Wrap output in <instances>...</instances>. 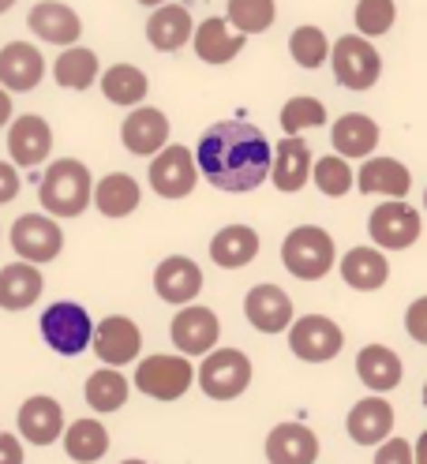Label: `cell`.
I'll return each mask as SVG.
<instances>
[{"label": "cell", "mask_w": 427, "mask_h": 464, "mask_svg": "<svg viewBox=\"0 0 427 464\" xmlns=\"http://www.w3.org/2000/svg\"><path fill=\"white\" fill-rule=\"evenodd\" d=\"M199 172L218 188V191H255L263 180H270L274 169V147L263 135V128H255L251 121H221L203 131L195 147Z\"/></svg>", "instance_id": "6da1fadb"}, {"label": "cell", "mask_w": 427, "mask_h": 464, "mask_svg": "<svg viewBox=\"0 0 427 464\" xmlns=\"http://www.w3.org/2000/svg\"><path fill=\"white\" fill-rule=\"evenodd\" d=\"M38 202L45 207V214H53V218H79L94 202V177H91V169L82 161H75V158L53 161L45 169L42 184H38Z\"/></svg>", "instance_id": "7a4b0ae2"}, {"label": "cell", "mask_w": 427, "mask_h": 464, "mask_svg": "<svg viewBox=\"0 0 427 464\" xmlns=\"http://www.w3.org/2000/svg\"><path fill=\"white\" fill-rule=\"evenodd\" d=\"M281 263L296 281H323L337 266L334 237L319 225H300L281 240Z\"/></svg>", "instance_id": "3957f363"}, {"label": "cell", "mask_w": 427, "mask_h": 464, "mask_svg": "<svg viewBox=\"0 0 427 464\" xmlns=\"http://www.w3.org/2000/svg\"><path fill=\"white\" fill-rule=\"evenodd\" d=\"M42 337L56 356H79L94 344V318L75 300H56L38 318Z\"/></svg>", "instance_id": "277c9868"}, {"label": "cell", "mask_w": 427, "mask_h": 464, "mask_svg": "<svg viewBox=\"0 0 427 464\" xmlns=\"http://www.w3.org/2000/svg\"><path fill=\"white\" fill-rule=\"evenodd\" d=\"M330 64H334V79L345 86V91H372L383 75V56L372 45V38H364V34L337 38Z\"/></svg>", "instance_id": "5b68a950"}, {"label": "cell", "mask_w": 427, "mask_h": 464, "mask_svg": "<svg viewBox=\"0 0 427 464\" xmlns=\"http://www.w3.org/2000/svg\"><path fill=\"white\" fill-rule=\"evenodd\" d=\"M195 379H199V371L191 367V360L188 356H173V353L147 356L135 367L139 393H147L154 401H180L191 390Z\"/></svg>", "instance_id": "8992f818"}, {"label": "cell", "mask_w": 427, "mask_h": 464, "mask_svg": "<svg viewBox=\"0 0 427 464\" xmlns=\"http://www.w3.org/2000/svg\"><path fill=\"white\" fill-rule=\"evenodd\" d=\"M199 386L210 401H237L251 386V360L240 348H214L199 367Z\"/></svg>", "instance_id": "52a82bcc"}, {"label": "cell", "mask_w": 427, "mask_h": 464, "mask_svg": "<svg viewBox=\"0 0 427 464\" xmlns=\"http://www.w3.org/2000/svg\"><path fill=\"white\" fill-rule=\"evenodd\" d=\"M423 232V221H420V210L409 207V202L393 198V202H379L367 218V237L375 240V247L383 251H405L420 240Z\"/></svg>", "instance_id": "ba28073f"}, {"label": "cell", "mask_w": 427, "mask_h": 464, "mask_svg": "<svg viewBox=\"0 0 427 464\" xmlns=\"http://www.w3.org/2000/svg\"><path fill=\"white\" fill-rule=\"evenodd\" d=\"M8 240L23 263H53L64 251V228L53 214H23L12 221Z\"/></svg>", "instance_id": "9c48e42d"}, {"label": "cell", "mask_w": 427, "mask_h": 464, "mask_svg": "<svg viewBox=\"0 0 427 464\" xmlns=\"http://www.w3.org/2000/svg\"><path fill=\"white\" fill-rule=\"evenodd\" d=\"M341 344H345V334L326 314H304L289 330V348L304 363H330L341 353Z\"/></svg>", "instance_id": "30bf717a"}, {"label": "cell", "mask_w": 427, "mask_h": 464, "mask_svg": "<svg viewBox=\"0 0 427 464\" xmlns=\"http://www.w3.org/2000/svg\"><path fill=\"white\" fill-rule=\"evenodd\" d=\"M150 188L161 198H184L199 184V158L188 147H165L158 158H150Z\"/></svg>", "instance_id": "8fae6325"}, {"label": "cell", "mask_w": 427, "mask_h": 464, "mask_svg": "<svg viewBox=\"0 0 427 464\" xmlns=\"http://www.w3.org/2000/svg\"><path fill=\"white\" fill-rule=\"evenodd\" d=\"M169 337H173V344L180 348V356H210L218 348V337H221V323H218V314L210 307L188 304L173 318Z\"/></svg>", "instance_id": "7c38bea8"}, {"label": "cell", "mask_w": 427, "mask_h": 464, "mask_svg": "<svg viewBox=\"0 0 427 464\" xmlns=\"http://www.w3.org/2000/svg\"><path fill=\"white\" fill-rule=\"evenodd\" d=\"M121 142L135 158H158L169 147V116L154 105H139L124 116Z\"/></svg>", "instance_id": "4fadbf2b"}, {"label": "cell", "mask_w": 427, "mask_h": 464, "mask_svg": "<svg viewBox=\"0 0 427 464\" xmlns=\"http://www.w3.org/2000/svg\"><path fill=\"white\" fill-rule=\"evenodd\" d=\"M94 356L105 363V367H124L139 356L142 348V334L139 326L131 323L128 314H109L94 326Z\"/></svg>", "instance_id": "5bb4252c"}, {"label": "cell", "mask_w": 427, "mask_h": 464, "mask_svg": "<svg viewBox=\"0 0 427 464\" xmlns=\"http://www.w3.org/2000/svg\"><path fill=\"white\" fill-rule=\"evenodd\" d=\"M244 314L259 334H285L293 330V300L277 285H255L244 296Z\"/></svg>", "instance_id": "9a60e30c"}, {"label": "cell", "mask_w": 427, "mask_h": 464, "mask_svg": "<svg viewBox=\"0 0 427 464\" xmlns=\"http://www.w3.org/2000/svg\"><path fill=\"white\" fill-rule=\"evenodd\" d=\"M45 75V56L31 42H8L0 49V86L15 94H31Z\"/></svg>", "instance_id": "2e32d148"}, {"label": "cell", "mask_w": 427, "mask_h": 464, "mask_svg": "<svg viewBox=\"0 0 427 464\" xmlns=\"http://www.w3.org/2000/svg\"><path fill=\"white\" fill-rule=\"evenodd\" d=\"M154 293L165 304L188 307L199 293H203V270H199V263H191L188 255H169L154 270Z\"/></svg>", "instance_id": "e0dca14e"}, {"label": "cell", "mask_w": 427, "mask_h": 464, "mask_svg": "<svg viewBox=\"0 0 427 464\" xmlns=\"http://www.w3.org/2000/svg\"><path fill=\"white\" fill-rule=\"evenodd\" d=\"M49 150H53V128L42 121V116H34V112L15 116L12 128H8V154H12V161L19 169H34V165H42L49 158Z\"/></svg>", "instance_id": "ac0fdd59"}, {"label": "cell", "mask_w": 427, "mask_h": 464, "mask_svg": "<svg viewBox=\"0 0 427 464\" xmlns=\"http://www.w3.org/2000/svg\"><path fill=\"white\" fill-rule=\"evenodd\" d=\"M311 172H315V161H311L307 142L300 135H285L274 147V169H270L274 188L285 195H296L311 180Z\"/></svg>", "instance_id": "d6986e66"}, {"label": "cell", "mask_w": 427, "mask_h": 464, "mask_svg": "<svg viewBox=\"0 0 427 464\" xmlns=\"http://www.w3.org/2000/svg\"><path fill=\"white\" fill-rule=\"evenodd\" d=\"M19 430H23V439L34 442V446H53L56 439H64L68 427H64L61 401H53L45 393L26 397L23 409H19Z\"/></svg>", "instance_id": "ffe728a7"}, {"label": "cell", "mask_w": 427, "mask_h": 464, "mask_svg": "<svg viewBox=\"0 0 427 464\" xmlns=\"http://www.w3.org/2000/svg\"><path fill=\"white\" fill-rule=\"evenodd\" d=\"M345 430L356 446H383L390 442L393 430V404L386 397H364L353 404V412L345 420Z\"/></svg>", "instance_id": "44dd1931"}, {"label": "cell", "mask_w": 427, "mask_h": 464, "mask_svg": "<svg viewBox=\"0 0 427 464\" xmlns=\"http://www.w3.org/2000/svg\"><path fill=\"white\" fill-rule=\"evenodd\" d=\"M26 26H31L42 42H53V45H75L82 34L79 12L61 5V0H42V5H34L31 15H26Z\"/></svg>", "instance_id": "7402d4cb"}, {"label": "cell", "mask_w": 427, "mask_h": 464, "mask_svg": "<svg viewBox=\"0 0 427 464\" xmlns=\"http://www.w3.org/2000/svg\"><path fill=\"white\" fill-rule=\"evenodd\" d=\"M319 439L304 423H277L267 434V460L270 464H315Z\"/></svg>", "instance_id": "603a6c76"}, {"label": "cell", "mask_w": 427, "mask_h": 464, "mask_svg": "<svg viewBox=\"0 0 427 464\" xmlns=\"http://www.w3.org/2000/svg\"><path fill=\"white\" fill-rule=\"evenodd\" d=\"M244 38L247 34H237L229 26V19L210 15V19H203L195 26V42L191 45H195V56L203 64H229L244 53Z\"/></svg>", "instance_id": "cb8c5ba5"}, {"label": "cell", "mask_w": 427, "mask_h": 464, "mask_svg": "<svg viewBox=\"0 0 427 464\" xmlns=\"http://www.w3.org/2000/svg\"><path fill=\"white\" fill-rule=\"evenodd\" d=\"M356 374H360V382L372 390V393H390L402 386V356L393 353V348L386 344H364L360 348V356H356Z\"/></svg>", "instance_id": "d4e9b609"}, {"label": "cell", "mask_w": 427, "mask_h": 464, "mask_svg": "<svg viewBox=\"0 0 427 464\" xmlns=\"http://www.w3.org/2000/svg\"><path fill=\"white\" fill-rule=\"evenodd\" d=\"M337 270H341V281L356 288V293H375V288L390 281V263L383 247H353L337 263Z\"/></svg>", "instance_id": "484cf974"}, {"label": "cell", "mask_w": 427, "mask_h": 464, "mask_svg": "<svg viewBox=\"0 0 427 464\" xmlns=\"http://www.w3.org/2000/svg\"><path fill=\"white\" fill-rule=\"evenodd\" d=\"M356 188L364 195H386V198H405L412 188V172L397 158H367L356 172Z\"/></svg>", "instance_id": "4316f807"}, {"label": "cell", "mask_w": 427, "mask_h": 464, "mask_svg": "<svg viewBox=\"0 0 427 464\" xmlns=\"http://www.w3.org/2000/svg\"><path fill=\"white\" fill-rule=\"evenodd\" d=\"M147 42L161 53H177L184 49L188 42H195V23H191V12L184 5H165V8H154L150 23H147Z\"/></svg>", "instance_id": "83f0119b"}, {"label": "cell", "mask_w": 427, "mask_h": 464, "mask_svg": "<svg viewBox=\"0 0 427 464\" xmlns=\"http://www.w3.org/2000/svg\"><path fill=\"white\" fill-rule=\"evenodd\" d=\"M42 270L34 263H12L0 270V307L5 311H26L42 300Z\"/></svg>", "instance_id": "f1b7e54d"}, {"label": "cell", "mask_w": 427, "mask_h": 464, "mask_svg": "<svg viewBox=\"0 0 427 464\" xmlns=\"http://www.w3.org/2000/svg\"><path fill=\"white\" fill-rule=\"evenodd\" d=\"M259 255V232L251 225H225L210 240V258L221 270H244Z\"/></svg>", "instance_id": "f546056e"}, {"label": "cell", "mask_w": 427, "mask_h": 464, "mask_svg": "<svg viewBox=\"0 0 427 464\" xmlns=\"http://www.w3.org/2000/svg\"><path fill=\"white\" fill-rule=\"evenodd\" d=\"M330 142L341 158H364L367 161L372 150L379 147V124L364 112H349L330 128Z\"/></svg>", "instance_id": "4dcf8cb0"}, {"label": "cell", "mask_w": 427, "mask_h": 464, "mask_svg": "<svg viewBox=\"0 0 427 464\" xmlns=\"http://www.w3.org/2000/svg\"><path fill=\"white\" fill-rule=\"evenodd\" d=\"M139 202H142V188L128 172H109L105 180L94 184V207L105 218H128L139 210Z\"/></svg>", "instance_id": "1f68e13d"}, {"label": "cell", "mask_w": 427, "mask_h": 464, "mask_svg": "<svg viewBox=\"0 0 427 464\" xmlns=\"http://www.w3.org/2000/svg\"><path fill=\"white\" fill-rule=\"evenodd\" d=\"M147 91H150V79H147V72L135 68V64H112V68L102 72V94L112 105L139 109L142 98H147Z\"/></svg>", "instance_id": "d6a6232c"}, {"label": "cell", "mask_w": 427, "mask_h": 464, "mask_svg": "<svg viewBox=\"0 0 427 464\" xmlns=\"http://www.w3.org/2000/svg\"><path fill=\"white\" fill-rule=\"evenodd\" d=\"M53 75H56V82H61V86H68V91H87V86H94L98 75H102L98 53L82 49V45H68L61 56H56Z\"/></svg>", "instance_id": "836d02e7"}, {"label": "cell", "mask_w": 427, "mask_h": 464, "mask_svg": "<svg viewBox=\"0 0 427 464\" xmlns=\"http://www.w3.org/2000/svg\"><path fill=\"white\" fill-rule=\"evenodd\" d=\"M64 450H68V457L79 460V464L102 460V457L109 453V430H105V423H98V420H75V423H68V430H64Z\"/></svg>", "instance_id": "e575fe53"}, {"label": "cell", "mask_w": 427, "mask_h": 464, "mask_svg": "<svg viewBox=\"0 0 427 464\" xmlns=\"http://www.w3.org/2000/svg\"><path fill=\"white\" fill-rule=\"evenodd\" d=\"M128 390H131V382L117 367H102L87 379V404L94 412H117L128 404Z\"/></svg>", "instance_id": "d590c367"}, {"label": "cell", "mask_w": 427, "mask_h": 464, "mask_svg": "<svg viewBox=\"0 0 427 464\" xmlns=\"http://www.w3.org/2000/svg\"><path fill=\"white\" fill-rule=\"evenodd\" d=\"M289 53H293V61H296L300 68L315 72V68H323V64L330 61L334 45H330V38L323 34V26L304 23V26H296V31L289 34Z\"/></svg>", "instance_id": "8d00e7d4"}, {"label": "cell", "mask_w": 427, "mask_h": 464, "mask_svg": "<svg viewBox=\"0 0 427 464\" xmlns=\"http://www.w3.org/2000/svg\"><path fill=\"white\" fill-rule=\"evenodd\" d=\"M277 19L274 0H229V23L237 34H263Z\"/></svg>", "instance_id": "74e56055"}, {"label": "cell", "mask_w": 427, "mask_h": 464, "mask_svg": "<svg viewBox=\"0 0 427 464\" xmlns=\"http://www.w3.org/2000/svg\"><path fill=\"white\" fill-rule=\"evenodd\" d=\"M326 124V105L319 98H289L281 105V131L285 135H300L304 128H323Z\"/></svg>", "instance_id": "f35d334b"}, {"label": "cell", "mask_w": 427, "mask_h": 464, "mask_svg": "<svg viewBox=\"0 0 427 464\" xmlns=\"http://www.w3.org/2000/svg\"><path fill=\"white\" fill-rule=\"evenodd\" d=\"M311 180H315V188L330 198H341L353 191V165L349 158L341 154H330V158H319L315 161V172H311Z\"/></svg>", "instance_id": "ab89813d"}, {"label": "cell", "mask_w": 427, "mask_h": 464, "mask_svg": "<svg viewBox=\"0 0 427 464\" xmlns=\"http://www.w3.org/2000/svg\"><path fill=\"white\" fill-rule=\"evenodd\" d=\"M353 19H356V34L383 38V34H390V26L397 19V5L393 0H356Z\"/></svg>", "instance_id": "60d3db41"}, {"label": "cell", "mask_w": 427, "mask_h": 464, "mask_svg": "<svg viewBox=\"0 0 427 464\" xmlns=\"http://www.w3.org/2000/svg\"><path fill=\"white\" fill-rule=\"evenodd\" d=\"M375 464H416V446H409L405 439H390L379 446Z\"/></svg>", "instance_id": "b9f144b4"}, {"label": "cell", "mask_w": 427, "mask_h": 464, "mask_svg": "<svg viewBox=\"0 0 427 464\" xmlns=\"http://www.w3.org/2000/svg\"><path fill=\"white\" fill-rule=\"evenodd\" d=\"M405 330L416 344H427V296L412 300L409 311H405Z\"/></svg>", "instance_id": "7bdbcfd3"}, {"label": "cell", "mask_w": 427, "mask_h": 464, "mask_svg": "<svg viewBox=\"0 0 427 464\" xmlns=\"http://www.w3.org/2000/svg\"><path fill=\"white\" fill-rule=\"evenodd\" d=\"M19 188H23L19 165H15V161H0V207H5V202H12V198L19 195Z\"/></svg>", "instance_id": "ee69618b"}, {"label": "cell", "mask_w": 427, "mask_h": 464, "mask_svg": "<svg viewBox=\"0 0 427 464\" xmlns=\"http://www.w3.org/2000/svg\"><path fill=\"white\" fill-rule=\"evenodd\" d=\"M0 464H23V442L15 434H0Z\"/></svg>", "instance_id": "f6af8a7d"}, {"label": "cell", "mask_w": 427, "mask_h": 464, "mask_svg": "<svg viewBox=\"0 0 427 464\" xmlns=\"http://www.w3.org/2000/svg\"><path fill=\"white\" fill-rule=\"evenodd\" d=\"M0 128H12V98L5 86H0Z\"/></svg>", "instance_id": "bcb514c9"}, {"label": "cell", "mask_w": 427, "mask_h": 464, "mask_svg": "<svg viewBox=\"0 0 427 464\" xmlns=\"http://www.w3.org/2000/svg\"><path fill=\"white\" fill-rule=\"evenodd\" d=\"M416 464H427V430L416 439Z\"/></svg>", "instance_id": "7dc6e473"}, {"label": "cell", "mask_w": 427, "mask_h": 464, "mask_svg": "<svg viewBox=\"0 0 427 464\" xmlns=\"http://www.w3.org/2000/svg\"><path fill=\"white\" fill-rule=\"evenodd\" d=\"M139 5H147V8H165L169 0H139Z\"/></svg>", "instance_id": "c3c4849f"}, {"label": "cell", "mask_w": 427, "mask_h": 464, "mask_svg": "<svg viewBox=\"0 0 427 464\" xmlns=\"http://www.w3.org/2000/svg\"><path fill=\"white\" fill-rule=\"evenodd\" d=\"M15 8V0H0V15H5V12H12Z\"/></svg>", "instance_id": "681fc988"}, {"label": "cell", "mask_w": 427, "mask_h": 464, "mask_svg": "<svg viewBox=\"0 0 427 464\" xmlns=\"http://www.w3.org/2000/svg\"><path fill=\"white\" fill-rule=\"evenodd\" d=\"M121 464H147V460H121Z\"/></svg>", "instance_id": "f907efd6"}, {"label": "cell", "mask_w": 427, "mask_h": 464, "mask_svg": "<svg viewBox=\"0 0 427 464\" xmlns=\"http://www.w3.org/2000/svg\"><path fill=\"white\" fill-rule=\"evenodd\" d=\"M423 409H427V382H423Z\"/></svg>", "instance_id": "816d5d0a"}, {"label": "cell", "mask_w": 427, "mask_h": 464, "mask_svg": "<svg viewBox=\"0 0 427 464\" xmlns=\"http://www.w3.org/2000/svg\"><path fill=\"white\" fill-rule=\"evenodd\" d=\"M423 210H427V191H423Z\"/></svg>", "instance_id": "f5cc1de1"}]
</instances>
